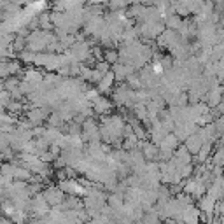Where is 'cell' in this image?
<instances>
[{
    "label": "cell",
    "instance_id": "6da1fadb",
    "mask_svg": "<svg viewBox=\"0 0 224 224\" xmlns=\"http://www.w3.org/2000/svg\"><path fill=\"white\" fill-rule=\"evenodd\" d=\"M112 79H114V74H112V72H107V74H105V79L100 82V89H107V88H109V82H110Z\"/></svg>",
    "mask_w": 224,
    "mask_h": 224
},
{
    "label": "cell",
    "instance_id": "7a4b0ae2",
    "mask_svg": "<svg viewBox=\"0 0 224 224\" xmlns=\"http://www.w3.org/2000/svg\"><path fill=\"white\" fill-rule=\"evenodd\" d=\"M116 53H107V61H116Z\"/></svg>",
    "mask_w": 224,
    "mask_h": 224
}]
</instances>
